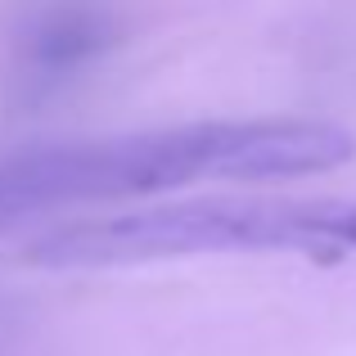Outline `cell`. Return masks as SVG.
<instances>
[{
	"label": "cell",
	"mask_w": 356,
	"mask_h": 356,
	"mask_svg": "<svg viewBox=\"0 0 356 356\" xmlns=\"http://www.w3.org/2000/svg\"><path fill=\"white\" fill-rule=\"evenodd\" d=\"M194 252H302L339 261L356 252V203L343 199H190L122 217L72 221L23 252L36 266L86 270Z\"/></svg>",
	"instance_id": "obj_2"
},
{
	"label": "cell",
	"mask_w": 356,
	"mask_h": 356,
	"mask_svg": "<svg viewBox=\"0 0 356 356\" xmlns=\"http://www.w3.org/2000/svg\"><path fill=\"white\" fill-rule=\"evenodd\" d=\"M108 41V23L95 9H54L32 32V59L45 72H68L81 59L99 54Z\"/></svg>",
	"instance_id": "obj_3"
},
{
	"label": "cell",
	"mask_w": 356,
	"mask_h": 356,
	"mask_svg": "<svg viewBox=\"0 0 356 356\" xmlns=\"http://www.w3.org/2000/svg\"><path fill=\"white\" fill-rule=\"evenodd\" d=\"M356 140L334 122H199L172 131L50 145L0 163V217L163 194L190 181H293L352 163Z\"/></svg>",
	"instance_id": "obj_1"
}]
</instances>
